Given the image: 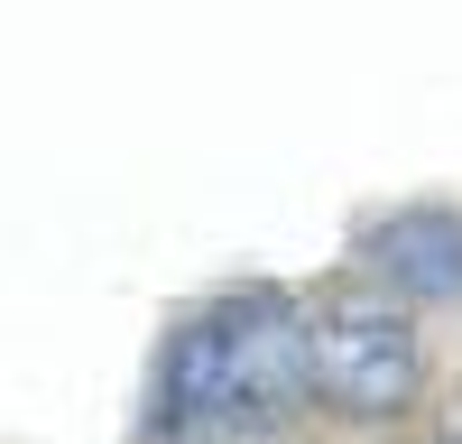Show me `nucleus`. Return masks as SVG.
Returning <instances> with one entry per match:
<instances>
[{
  "label": "nucleus",
  "mask_w": 462,
  "mask_h": 444,
  "mask_svg": "<svg viewBox=\"0 0 462 444\" xmlns=\"http://www.w3.org/2000/svg\"><path fill=\"white\" fill-rule=\"evenodd\" d=\"M361 269L398 306H453L462 296V213L453 204H407L361 232Z\"/></svg>",
  "instance_id": "obj_3"
},
{
  "label": "nucleus",
  "mask_w": 462,
  "mask_h": 444,
  "mask_svg": "<svg viewBox=\"0 0 462 444\" xmlns=\"http://www.w3.org/2000/svg\"><path fill=\"white\" fill-rule=\"evenodd\" d=\"M315 333V398L352 426H389L426 398V333L389 287H342L324 306H305Z\"/></svg>",
  "instance_id": "obj_2"
},
{
  "label": "nucleus",
  "mask_w": 462,
  "mask_h": 444,
  "mask_svg": "<svg viewBox=\"0 0 462 444\" xmlns=\"http://www.w3.org/2000/svg\"><path fill=\"white\" fill-rule=\"evenodd\" d=\"M296 398H315V333L305 306L278 287H241L195 306L148 370V435L204 444V435H259Z\"/></svg>",
  "instance_id": "obj_1"
},
{
  "label": "nucleus",
  "mask_w": 462,
  "mask_h": 444,
  "mask_svg": "<svg viewBox=\"0 0 462 444\" xmlns=\"http://www.w3.org/2000/svg\"><path fill=\"white\" fill-rule=\"evenodd\" d=\"M426 444H462V407H453V417H444V426H435Z\"/></svg>",
  "instance_id": "obj_4"
}]
</instances>
